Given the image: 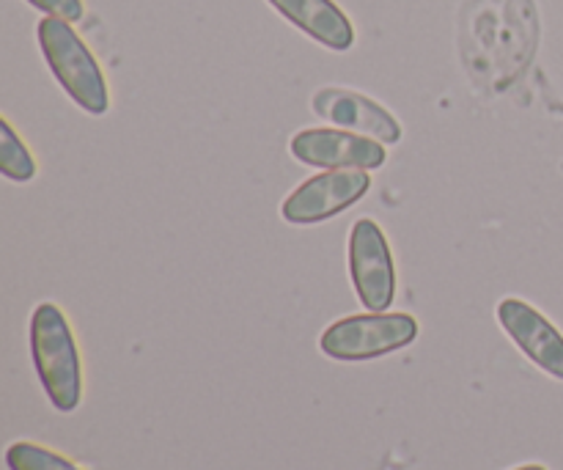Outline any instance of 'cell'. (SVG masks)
Instances as JSON below:
<instances>
[{
    "label": "cell",
    "instance_id": "6da1fadb",
    "mask_svg": "<svg viewBox=\"0 0 563 470\" xmlns=\"http://www.w3.org/2000/svg\"><path fill=\"white\" fill-rule=\"evenodd\" d=\"M539 47L533 0H465L460 11V58L473 86L504 94L526 75Z\"/></svg>",
    "mask_w": 563,
    "mask_h": 470
},
{
    "label": "cell",
    "instance_id": "7a4b0ae2",
    "mask_svg": "<svg viewBox=\"0 0 563 470\" xmlns=\"http://www.w3.org/2000/svg\"><path fill=\"white\" fill-rule=\"evenodd\" d=\"M31 358L38 383L55 411H77L82 400V367L75 334L55 303H38L31 314Z\"/></svg>",
    "mask_w": 563,
    "mask_h": 470
},
{
    "label": "cell",
    "instance_id": "3957f363",
    "mask_svg": "<svg viewBox=\"0 0 563 470\" xmlns=\"http://www.w3.org/2000/svg\"><path fill=\"white\" fill-rule=\"evenodd\" d=\"M36 36L44 61H47L58 86L66 91V97L77 108L86 110L88 116L108 113L110 91L102 66L93 58L80 33L71 28V22L60 20V17H42L36 25Z\"/></svg>",
    "mask_w": 563,
    "mask_h": 470
},
{
    "label": "cell",
    "instance_id": "277c9868",
    "mask_svg": "<svg viewBox=\"0 0 563 470\" xmlns=\"http://www.w3.org/2000/svg\"><path fill=\"white\" fill-rule=\"evenodd\" d=\"M418 330V319L405 311L355 314L330 325L319 339V350L333 361H374L410 347Z\"/></svg>",
    "mask_w": 563,
    "mask_h": 470
},
{
    "label": "cell",
    "instance_id": "5b68a950",
    "mask_svg": "<svg viewBox=\"0 0 563 470\" xmlns=\"http://www.w3.org/2000/svg\"><path fill=\"white\" fill-rule=\"evenodd\" d=\"M350 278L366 311H390L396 300V262L377 220H355L350 231Z\"/></svg>",
    "mask_w": 563,
    "mask_h": 470
},
{
    "label": "cell",
    "instance_id": "8992f818",
    "mask_svg": "<svg viewBox=\"0 0 563 470\" xmlns=\"http://www.w3.org/2000/svg\"><path fill=\"white\" fill-rule=\"evenodd\" d=\"M372 190L368 171H322L302 182L280 204V218L291 226H317L339 218Z\"/></svg>",
    "mask_w": 563,
    "mask_h": 470
},
{
    "label": "cell",
    "instance_id": "52a82bcc",
    "mask_svg": "<svg viewBox=\"0 0 563 470\" xmlns=\"http://www.w3.org/2000/svg\"><path fill=\"white\" fill-rule=\"evenodd\" d=\"M297 163L322 171H377L388 154L385 143L339 127H311L300 130L289 143Z\"/></svg>",
    "mask_w": 563,
    "mask_h": 470
},
{
    "label": "cell",
    "instance_id": "ba28073f",
    "mask_svg": "<svg viewBox=\"0 0 563 470\" xmlns=\"http://www.w3.org/2000/svg\"><path fill=\"white\" fill-rule=\"evenodd\" d=\"M498 323L511 341L520 347L528 361L537 363L544 374L563 380V336L531 303L506 297L498 303Z\"/></svg>",
    "mask_w": 563,
    "mask_h": 470
},
{
    "label": "cell",
    "instance_id": "9c48e42d",
    "mask_svg": "<svg viewBox=\"0 0 563 470\" xmlns=\"http://www.w3.org/2000/svg\"><path fill=\"white\" fill-rule=\"evenodd\" d=\"M311 108L319 119L330 121L339 130L357 132L379 143H399L401 124L388 108L350 88H319L311 99Z\"/></svg>",
    "mask_w": 563,
    "mask_h": 470
},
{
    "label": "cell",
    "instance_id": "30bf717a",
    "mask_svg": "<svg viewBox=\"0 0 563 470\" xmlns=\"http://www.w3.org/2000/svg\"><path fill=\"white\" fill-rule=\"evenodd\" d=\"M267 3L297 31L333 53H346L355 44V25L335 0H267Z\"/></svg>",
    "mask_w": 563,
    "mask_h": 470
},
{
    "label": "cell",
    "instance_id": "8fae6325",
    "mask_svg": "<svg viewBox=\"0 0 563 470\" xmlns=\"http://www.w3.org/2000/svg\"><path fill=\"white\" fill-rule=\"evenodd\" d=\"M0 174L16 185H25L36 176V160H33L31 149L5 119L0 121Z\"/></svg>",
    "mask_w": 563,
    "mask_h": 470
},
{
    "label": "cell",
    "instance_id": "7c38bea8",
    "mask_svg": "<svg viewBox=\"0 0 563 470\" xmlns=\"http://www.w3.org/2000/svg\"><path fill=\"white\" fill-rule=\"evenodd\" d=\"M5 466H9V470H80L66 457L55 455V451L44 449V446L25 444V440L9 446Z\"/></svg>",
    "mask_w": 563,
    "mask_h": 470
},
{
    "label": "cell",
    "instance_id": "4fadbf2b",
    "mask_svg": "<svg viewBox=\"0 0 563 470\" xmlns=\"http://www.w3.org/2000/svg\"><path fill=\"white\" fill-rule=\"evenodd\" d=\"M33 9H38L47 17H60L66 22H80L86 17V6L82 0H27Z\"/></svg>",
    "mask_w": 563,
    "mask_h": 470
},
{
    "label": "cell",
    "instance_id": "5bb4252c",
    "mask_svg": "<svg viewBox=\"0 0 563 470\" xmlns=\"http://www.w3.org/2000/svg\"><path fill=\"white\" fill-rule=\"evenodd\" d=\"M515 470H548L544 466H522V468H515Z\"/></svg>",
    "mask_w": 563,
    "mask_h": 470
}]
</instances>
